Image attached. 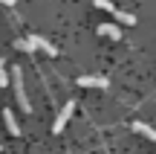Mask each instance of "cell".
I'll list each match as a JSON object with an SVG mask.
<instances>
[{"label": "cell", "instance_id": "obj_13", "mask_svg": "<svg viewBox=\"0 0 156 154\" xmlns=\"http://www.w3.org/2000/svg\"><path fill=\"white\" fill-rule=\"evenodd\" d=\"M0 148H3V145H0Z\"/></svg>", "mask_w": 156, "mask_h": 154}, {"label": "cell", "instance_id": "obj_9", "mask_svg": "<svg viewBox=\"0 0 156 154\" xmlns=\"http://www.w3.org/2000/svg\"><path fill=\"white\" fill-rule=\"evenodd\" d=\"M9 85V70H6V64L0 61V87H6Z\"/></svg>", "mask_w": 156, "mask_h": 154}, {"label": "cell", "instance_id": "obj_6", "mask_svg": "<svg viewBox=\"0 0 156 154\" xmlns=\"http://www.w3.org/2000/svg\"><path fill=\"white\" fill-rule=\"evenodd\" d=\"M98 32H101V35H107V38H113V41H119V38H122V29H119L116 23H101V26H98Z\"/></svg>", "mask_w": 156, "mask_h": 154}, {"label": "cell", "instance_id": "obj_11", "mask_svg": "<svg viewBox=\"0 0 156 154\" xmlns=\"http://www.w3.org/2000/svg\"><path fill=\"white\" fill-rule=\"evenodd\" d=\"M95 9H104V12H113L116 6L110 3V0H95Z\"/></svg>", "mask_w": 156, "mask_h": 154}, {"label": "cell", "instance_id": "obj_10", "mask_svg": "<svg viewBox=\"0 0 156 154\" xmlns=\"http://www.w3.org/2000/svg\"><path fill=\"white\" fill-rule=\"evenodd\" d=\"M15 47H17L20 52H35V50H32V44H29L26 38H23V41H15Z\"/></svg>", "mask_w": 156, "mask_h": 154}, {"label": "cell", "instance_id": "obj_1", "mask_svg": "<svg viewBox=\"0 0 156 154\" xmlns=\"http://www.w3.org/2000/svg\"><path fill=\"white\" fill-rule=\"evenodd\" d=\"M9 79H12V85H15V99H17V105H20V111H23V114H29V111H32V102H29L26 87H23V70L20 67H12Z\"/></svg>", "mask_w": 156, "mask_h": 154}, {"label": "cell", "instance_id": "obj_4", "mask_svg": "<svg viewBox=\"0 0 156 154\" xmlns=\"http://www.w3.org/2000/svg\"><path fill=\"white\" fill-rule=\"evenodd\" d=\"M78 87H98V90H104L107 79H101V76H81L78 79Z\"/></svg>", "mask_w": 156, "mask_h": 154}, {"label": "cell", "instance_id": "obj_3", "mask_svg": "<svg viewBox=\"0 0 156 154\" xmlns=\"http://www.w3.org/2000/svg\"><path fill=\"white\" fill-rule=\"evenodd\" d=\"M26 41L32 44V50H35V52L41 50V52H46V55H58V50H55V47H52V44H49L46 38H41V35H29Z\"/></svg>", "mask_w": 156, "mask_h": 154}, {"label": "cell", "instance_id": "obj_12", "mask_svg": "<svg viewBox=\"0 0 156 154\" xmlns=\"http://www.w3.org/2000/svg\"><path fill=\"white\" fill-rule=\"evenodd\" d=\"M0 3H3V6H15V0H0Z\"/></svg>", "mask_w": 156, "mask_h": 154}, {"label": "cell", "instance_id": "obj_8", "mask_svg": "<svg viewBox=\"0 0 156 154\" xmlns=\"http://www.w3.org/2000/svg\"><path fill=\"white\" fill-rule=\"evenodd\" d=\"M110 15H113V17H116V21H119V23H130V26H133V23H136V17H133V15H130V12H122V9H113V12H110Z\"/></svg>", "mask_w": 156, "mask_h": 154}, {"label": "cell", "instance_id": "obj_5", "mask_svg": "<svg viewBox=\"0 0 156 154\" xmlns=\"http://www.w3.org/2000/svg\"><path fill=\"white\" fill-rule=\"evenodd\" d=\"M3 122H6V128H9V134H12V137H17V134H20V125H17V116L12 114V111H3Z\"/></svg>", "mask_w": 156, "mask_h": 154}, {"label": "cell", "instance_id": "obj_2", "mask_svg": "<svg viewBox=\"0 0 156 154\" xmlns=\"http://www.w3.org/2000/svg\"><path fill=\"white\" fill-rule=\"evenodd\" d=\"M73 111H75V102H73V99H69V102H64L61 114H58L55 125H52V131H55V134H61V131H64V125H67V122H69V116H73Z\"/></svg>", "mask_w": 156, "mask_h": 154}, {"label": "cell", "instance_id": "obj_7", "mask_svg": "<svg viewBox=\"0 0 156 154\" xmlns=\"http://www.w3.org/2000/svg\"><path fill=\"white\" fill-rule=\"evenodd\" d=\"M133 131L142 134V137H147V140H156V131L147 125V122H133Z\"/></svg>", "mask_w": 156, "mask_h": 154}]
</instances>
